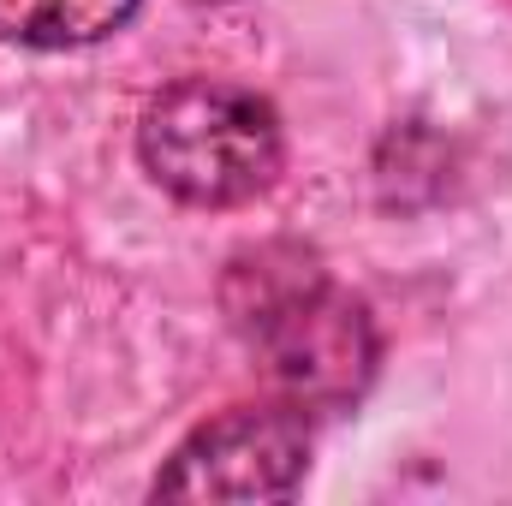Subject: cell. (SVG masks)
Returning <instances> with one entry per match:
<instances>
[{"label":"cell","mask_w":512,"mask_h":506,"mask_svg":"<svg viewBox=\"0 0 512 506\" xmlns=\"http://www.w3.org/2000/svg\"><path fill=\"white\" fill-rule=\"evenodd\" d=\"M137 155L149 179L191 209L256 203L286 161L274 108L221 78H185L143 108Z\"/></svg>","instance_id":"7a4b0ae2"},{"label":"cell","mask_w":512,"mask_h":506,"mask_svg":"<svg viewBox=\"0 0 512 506\" xmlns=\"http://www.w3.org/2000/svg\"><path fill=\"white\" fill-rule=\"evenodd\" d=\"M310 465L304 411L239 405L203 423L155 477V501H286Z\"/></svg>","instance_id":"3957f363"},{"label":"cell","mask_w":512,"mask_h":506,"mask_svg":"<svg viewBox=\"0 0 512 506\" xmlns=\"http://www.w3.org/2000/svg\"><path fill=\"white\" fill-rule=\"evenodd\" d=\"M137 0H0V42L18 48H90L126 30Z\"/></svg>","instance_id":"277c9868"},{"label":"cell","mask_w":512,"mask_h":506,"mask_svg":"<svg viewBox=\"0 0 512 506\" xmlns=\"http://www.w3.org/2000/svg\"><path fill=\"white\" fill-rule=\"evenodd\" d=\"M221 304L251 358L298 411L352 405L376 376L370 310L340 292L304 245H256L233 256Z\"/></svg>","instance_id":"6da1fadb"}]
</instances>
